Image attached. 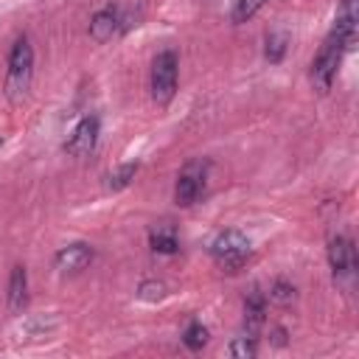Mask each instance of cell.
I'll use <instances>...</instances> for the list:
<instances>
[{"mask_svg": "<svg viewBox=\"0 0 359 359\" xmlns=\"http://www.w3.org/2000/svg\"><path fill=\"white\" fill-rule=\"evenodd\" d=\"M34 73V48L28 36H17L8 50V73H6V95L11 101H20L28 93Z\"/></svg>", "mask_w": 359, "mask_h": 359, "instance_id": "cell-1", "label": "cell"}, {"mask_svg": "<svg viewBox=\"0 0 359 359\" xmlns=\"http://www.w3.org/2000/svg\"><path fill=\"white\" fill-rule=\"evenodd\" d=\"M345 50H348V48L342 45V39L331 31V34L325 36V42L320 45L317 56L311 59V70H309L311 87H314L317 93H328V90H331V84H334V79H337V70H339V62H342V53H345Z\"/></svg>", "mask_w": 359, "mask_h": 359, "instance_id": "cell-2", "label": "cell"}, {"mask_svg": "<svg viewBox=\"0 0 359 359\" xmlns=\"http://www.w3.org/2000/svg\"><path fill=\"white\" fill-rule=\"evenodd\" d=\"M177 73H180V59L177 53L168 48V50H160L151 62V81H149V90H151V101L157 107H168L174 93H177Z\"/></svg>", "mask_w": 359, "mask_h": 359, "instance_id": "cell-3", "label": "cell"}, {"mask_svg": "<svg viewBox=\"0 0 359 359\" xmlns=\"http://www.w3.org/2000/svg\"><path fill=\"white\" fill-rule=\"evenodd\" d=\"M210 255H213V261H216L224 272H238V269L250 261L252 244H250V238H247L244 233H238V230H224V233H219V236L213 238Z\"/></svg>", "mask_w": 359, "mask_h": 359, "instance_id": "cell-4", "label": "cell"}, {"mask_svg": "<svg viewBox=\"0 0 359 359\" xmlns=\"http://www.w3.org/2000/svg\"><path fill=\"white\" fill-rule=\"evenodd\" d=\"M205 185H208V160H188L177 174L174 202L180 208H191L205 194Z\"/></svg>", "mask_w": 359, "mask_h": 359, "instance_id": "cell-5", "label": "cell"}, {"mask_svg": "<svg viewBox=\"0 0 359 359\" xmlns=\"http://www.w3.org/2000/svg\"><path fill=\"white\" fill-rule=\"evenodd\" d=\"M328 266H331V275L337 283L353 280L359 261H356V247L348 236H334L328 241Z\"/></svg>", "mask_w": 359, "mask_h": 359, "instance_id": "cell-6", "label": "cell"}, {"mask_svg": "<svg viewBox=\"0 0 359 359\" xmlns=\"http://www.w3.org/2000/svg\"><path fill=\"white\" fill-rule=\"evenodd\" d=\"M98 129H101L98 115H84V118H81V121L73 126L70 137L65 140V151H67L70 157H87V154L95 149Z\"/></svg>", "mask_w": 359, "mask_h": 359, "instance_id": "cell-7", "label": "cell"}, {"mask_svg": "<svg viewBox=\"0 0 359 359\" xmlns=\"http://www.w3.org/2000/svg\"><path fill=\"white\" fill-rule=\"evenodd\" d=\"M356 28H359V0H339L337 17H334V34L342 39V45L351 50L356 42Z\"/></svg>", "mask_w": 359, "mask_h": 359, "instance_id": "cell-8", "label": "cell"}, {"mask_svg": "<svg viewBox=\"0 0 359 359\" xmlns=\"http://www.w3.org/2000/svg\"><path fill=\"white\" fill-rule=\"evenodd\" d=\"M93 247L90 244H84V241H76V244H67V247H62L56 255H53V266L59 269V272H81L90 261H93Z\"/></svg>", "mask_w": 359, "mask_h": 359, "instance_id": "cell-9", "label": "cell"}, {"mask_svg": "<svg viewBox=\"0 0 359 359\" xmlns=\"http://www.w3.org/2000/svg\"><path fill=\"white\" fill-rule=\"evenodd\" d=\"M115 34H121V17H118V3L115 6H104L93 14L90 20V36L95 42H109Z\"/></svg>", "mask_w": 359, "mask_h": 359, "instance_id": "cell-10", "label": "cell"}, {"mask_svg": "<svg viewBox=\"0 0 359 359\" xmlns=\"http://www.w3.org/2000/svg\"><path fill=\"white\" fill-rule=\"evenodd\" d=\"M266 323V294L252 286L244 297V328L247 334H258V328Z\"/></svg>", "mask_w": 359, "mask_h": 359, "instance_id": "cell-11", "label": "cell"}, {"mask_svg": "<svg viewBox=\"0 0 359 359\" xmlns=\"http://www.w3.org/2000/svg\"><path fill=\"white\" fill-rule=\"evenodd\" d=\"M6 303H8V311L11 314H20L28 303V272L25 266H11V275H8V292H6Z\"/></svg>", "mask_w": 359, "mask_h": 359, "instance_id": "cell-12", "label": "cell"}, {"mask_svg": "<svg viewBox=\"0 0 359 359\" xmlns=\"http://www.w3.org/2000/svg\"><path fill=\"white\" fill-rule=\"evenodd\" d=\"M149 247L160 255H171L180 250V236H177V227L171 222H160L149 230Z\"/></svg>", "mask_w": 359, "mask_h": 359, "instance_id": "cell-13", "label": "cell"}, {"mask_svg": "<svg viewBox=\"0 0 359 359\" xmlns=\"http://www.w3.org/2000/svg\"><path fill=\"white\" fill-rule=\"evenodd\" d=\"M286 50H289V34L286 31H269L266 36H264V59L269 62V65H278V62H283V56H286Z\"/></svg>", "mask_w": 359, "mask_h": 359, "instance_id": "cell-14", "label": "cell"}, {"mask_svg": "<svg viewBox=\"0 0 359 359\" xmlns=\"http://www.w3.org/2000/svg\"><path fill=\"white\" fill-rule=\"evenodd\" d=\"M208 337H210V331H208L199 320H191L188 328L182 331V345H185L188 351H202V348L208 345Z\"/></svg>", "mask_w": 359, "mask_h": 359, "instance_id": "cell-15", "label": "cell"}, {"mask_svg": "<svg viewBox=\"0 0 359 359\" xmlns=\"http://www.w3.org/2000/svg\"><path fill=\"white\" fill-rule=\"evenodd\" d=\"M137 168H140L137 160H135V163H123V165H118L115 171H109V177H107V188H109V191H121V188H126V185L135 180Z\"/></svg>", "mask_w": 359, "mask_h": 359, "instance_id": "cell-16", "label": "cell"}, {"mask_svg": "<svg viewBox=\"0 0 359 359\" xmlns=\"http://www.w3.org/2000/svg\"><path fill=\"white\" fill-rule=\"evenodd\" d=\"M266 0H233V8H230V20L233 25H241L247 22L250 17H255L261 8H264Z\"/></svg>", "mask_w": 359, "mask_h": 359, "instance_id": "cell-17", "label": "cell"}, {"mask_svg": "<svg viewBox=\"0 0 359 359\" xmlns=\"http://www.w3.org/2000/svg\"><path fill=\"white\" fill-rule=\"evenodd\" d=\"M227 353H230V356H238V359H252V356L258 353V339H255V334L236 337V339L230 342Z\"/></svg>", "mask_w": 359, "mask_h": 359, "instance_id": "cell-18", "label": "cell"}, {"mask_svg": "<svg viewBox=\"0 0 359 359\" xmlns=\"http://www.w3.org/2000/svg\"><path fill=\"white\" fill-rule=\"evenodd\" d=\"M165 292H168L165 283H163V280H154V278H151V280H143V283L137 286V297L146 300V303H157V300H163Z\"/></svg>", "mask_w": 359, "mask_h": 359, "instance_id": "cell-19", "label": "cell"}, {"mask_svg": "<svg viewBox=\"0 0 359 359\" xmlns=\"http://www.w3.org/2000/svg\"><path fill=\"white\" fill-rule=\"evenodd\" d=\"M294 286L289 283V280H283V278H278L275 283H272V289H269V300H275V303H280V306H289L292 300H294Z\"/></svg>", "mask_w": 359, "mask_h": 359, "instance_id": "cell-20", "label": "cell"}, {"mask_svg": "<svg viewBox=\"0 0 359 359\" xmlns=\"http://www.w3.org/2000/svg\"><path fill=\"white\" fill-rule=\"evenodd\" d=\"M272 342H275V345H286V328L275 325V328H272Z\"/></svg>", "mask_w": 359, "mask_h": 359, "instance_id": "cell-21", "label": "cell"}, {"mask_svg": "<svg viewBox=\"0 0 359 359\" xmlns=\"http://www.w3.org/2000/svg\"><path fill=\"white\" fill-rule=\"evenodd\" d=\"M0 146H3V137H0Z\"/></svg>", "mask_w": 359, "mask_h": 359, "instance_id": "cell-22", "label": "cell"}]
</instances>
